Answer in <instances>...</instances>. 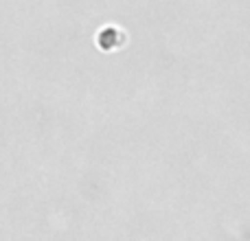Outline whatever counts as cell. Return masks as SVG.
I'll return each mask as SVG.
<instances>
[{
    "mask_svg": "<svg viewBox=\"0 0 250 241\" xmlns=\"http://www.w3.org/2000/svg\"><path fill=\"white\" fill-rule=\"evenodd\" d=\"M123 42V31L117 29V26H105L97 33V44H99L104 51H112V48L121 46Z\"/></svg>",
    "mask_w": 250,
    "mask_h": 241,
    "instance_id": "obj_1",
    "label": "cell"
}]
</instances>
